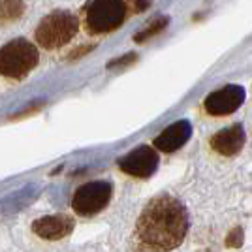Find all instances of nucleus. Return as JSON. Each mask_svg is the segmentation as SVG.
<instances>
[{
  "instance_id": "f257e3e1",
  "label": "nucleus",
  "mask_w": 252,
  "mask_h": 252,
  "mask_svg": "<svg viewBox=\"0 0 252 252\" xmlns=\"http://www.w3.org/2000/svg\"><path fill=\"white\" fill-rule=\"evenodd\" d=\"M190 230L187 207L171 194L157 196L145 205L136 224L137 239L155 252H171L179 249Z\"/></svg>"
},
{
  "instance_id": "f03ea898",
  "label": "nucleus",
  "mask_w": 252,
  "mask_h": 252,
  "mask_svg": "<svg viewBox=\"0 0 252 252\" xmlns=\"http://www.w3.org/2000/svg\"><path fill=\"white\" fill-rule=\"evenodd\" d=\"M40 63L36 43L27 38H15L0 47V75L11 81H23Z\"/></svg>"
},
{
  "instance_id": "7ed1b4c3",
  "label": "nucleus",
  "mask_w": 252,
  "mask_h": 252,
  "mask_svg": "<svg viewBox=\"0 0 252 252\" xmlns=\"http://www.w3.org/2000/svg\"><path fill=\"white\" fill-rule=\"evenodd\" d=\"M79 31V19L72 11L55 10L45 15L34 31V40L43 49H61L70 43Z\"/></svg>"
},
{
  "instance_id": "20e7f679",
  "label": "nucleus",
  "mask_w": 252,
  "mask_h": 252,
  "mask_svg": "<svg viewBox=\"0 0 252 252\" xmlns=\"http://www.w3.org/2000/svg\"><path fill=\"white\" fill-rule=\"evenodd\" d=\"M128 15L125 0H91L85 8V29L91 34L117 31Z\"/></svg>"
},
{
  "instance_id": "39448f33",
  "label": "nucleus",
  "mask_w": 252,
  "mask_h": 252,
  "mask_svg": "<svg viewBox=\"0 0 252 252\" xmlns=\"http://www.w3.org/2000/svg\"><path fill=\"white\" fill-rule=\"evenodd\" d=\"M113 196V185L109 181H91L75 190L72 207L81 217H94L107 207Z\"/></svg>"
},
{
  "instance_id": "423d86ee",
  "label": "nucleus",
  "mask_w": 252,
  "mask_h": 252,
  "mask_svg": "<svg viewBox=\"0 0 252 252\" xmlns=\"http://www.w3.org/2000/svg\"><path fill=\"white\" fill-rule=\"evenodd\" d=\"M158 162L160 158H158L157 149L149 147V145H139L123 158H119V168L132 177L147 179L158 169Z\"/></svg>"
},
{
  "instance_id": "0eeeda50",
  "label": "nucleus",
  "mask_w": 252,
  "mask_h": 252,
  "mask_svg": "<svg viewBox=\"0 0 252 252\" xmlns=\"http://www.w3.org/2000/svg\"><path fill=\"white\" fill-rule=\"evenodd\" d=\"M245 102V89L239 85H226L205 98V111L213 117H224L237 111Z\"/></svg>"
},
{
  "instance_id": "6e6552de",
  "label": "nucleus",
  "mask_w": 252,
  "mask_h": 252,
  "mask_svg": "<svg viewBox=\"0 0 252 252\" xmlns=\"http://www.w3.org/2000/svg\"><path fill=\"white\" fill-rule=\"evenodd\" d=\"M74 219L66 215H53V217H42L32 224V231L47 241H57L70 235L74 230Z\"/></svg>"
},
{
  "instance_id": "1a4fd4ad",
  "label": "nucleus",
  "mask_w": 252,
  "mask_h": 252,
  "mask_svg": "<svg viewBox=\"0 0 252 252\" xmlns=\"http://www.w3.org/2000/svg\"><path fill=\"white\" fill-rule=\"evenodd\" d=\"M247 141V134L241 125H233L217 132L211 137V147L222 157H235Z\"/></svg>"
},
{
  "instance_id": "9d476101",
  "label": "nucleus",
  "mask_w": 252,
  "mask_h": 252,
  "mask_svg": "<svg viewBox=\"0 0 252 252\" xmlns=\"http://www.w3.org/2000/svg\"><path fill=\"white\" fill-rule=\"evenodd\" d=\"M192 136V125L189 121H177L168 126L160 136L155 137V149L162 153H175Z\"/></svg>"
},
{
  "instance_id": "9b49d317",
  "label": "nucleus",
  "mask_w": 252,
  "mask_h": 252,
  "mask_svg": "<svg viewBox=\"0 0 252 252\" xmlns=\"http://www.w3.org/2000/svg\"><path fill=\"white\" fill-rule=\"evenodd\" d=\"M25 13L23 0H0V25H11L19 21Z\"/></svg>"
},
{
  "instance_id": "f8f14e48",
  "label": "nucleus",
  "mask_w": 252,
  "mask_h": 252,
  "mask_svg": "<svg viewBox=\"0 0 252 252\" xmlns=\"http://www.w3.org/2000/svg\"><path fill=\"white\" fill-rule=\"evenodd\" d=\"M168 25V19L166 17H162V19H155V21L149 25L145 31H141V32H137L136 34V42H145V40H149V38H153V36H157L158 32L162 31L164 27Z\"/></svg>"
},
{
  "instance_id": "ddd939ff",
  "label": "nucleus",
  "mask_w": 252,
  "mask_h": 252,
  "mask_svg": "<svg viewBox=\"0 0 252 252\" xmlns=\"http://www.w3.org/2000/svg\"><path fill=\"white\" fill-rule=\"evenodd\" d=\"M136 59H137L136 55H134V53H130V55H125V57H121V59H117V61H113V63H109V64H107V66H109V68H115L117 64H126V66H128V64H130V63H134Z\"/></svg>"
}]
</instances>
